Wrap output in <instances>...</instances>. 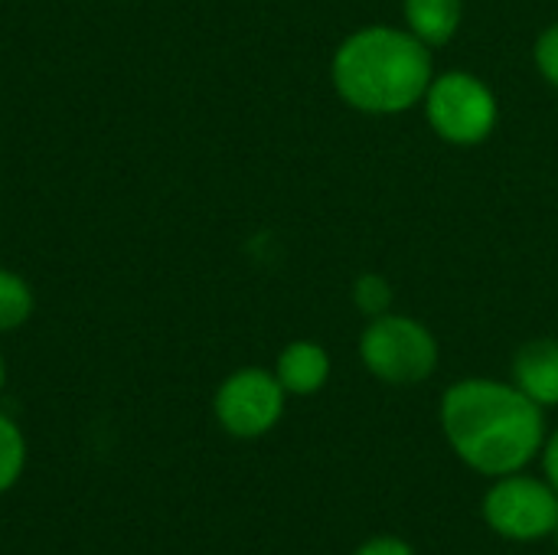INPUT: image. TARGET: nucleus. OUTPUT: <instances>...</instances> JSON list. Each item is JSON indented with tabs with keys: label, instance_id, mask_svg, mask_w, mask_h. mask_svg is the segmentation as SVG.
Segmentation results:
<instances>
[{
	"label": "nucleus",
	"instance_id": "1",
	"mask_svg": "<svg viewBox=\"0 0 558 555\" xmlns=\"http://www.w3.org/2000/svg\"><path fill=\"white\" fill-rule=\"evenodd\" d=\"M438 422L454 458L490 481L526 471L549 435L546 409L513 383L490 376L451 383L441 393Z\"/></svg>",
	"mask_w": 558,
	"mask_h": 555
},
{
	"label": "nucleus",
	"instance_id": "2",
	"mask_svg": "<svg viewBox=\"0 0 558 555\" xmlns=\"http://www.w3.org/2000/svg\"><path fill=\"white\" fill-rule=\"evenodd\" d=\"M435 79L432 49L405 26L369 23L340 39L330 59L337 95L360 114L392 118L422 105Z\"/></svg>",
	"mask_w": 558,
	"mask_h": 555
},
{
	"label": "nucleus",
	"instance_id": "3",
	"mask_svg": "<svg viewBox=\"0 0 558 555\" xmlns=\"http://www.w3.org/2000/svg\"><path fill=\"white\" fill-rule=\"evenodd\" d=\"M360 360L366 373L386 386H418L435 376L441 347L422 321L389 311L366 321L360 334Z\"/></svg>",
	"mask_w": 558,
	"mask_h": 555
},
{
	"label": "nucleus",
	"instance_id": "4",
	"mask_svg": "<svg viewBox=\"0 0 558 555\" xmlns=\"http://www.w3.org/2000/svg\"><path fill=\"white\" fill-rule=\"evenodd\" d=\"M428 128L454 147H477L484 144L497 121H500V105L494 88L468 72V69H448L435 72L425 98H422Z\"/></svg>",
	"mask_w": 558,
	"mask_h": 555
},
{
	"label": "nucleus",
	"instance_id": "5",
	"mask_svg": "<svg viewBox=\"0 0 558 555\" xmlns=\"http://www.w3.org/2000/svg\"><path fill=\"white\" fill-rule=\"evenodd\" d=\"M481 514L487 530L507 543H543L553 540L558 530V494L546 478L526 471L504 474L490 481Z\"/></svg>",
	"mask_w": 558,
	"mask_h": 555
},
{
	"label": "nucleus",
	"instance_id": "6",
	"mask_svg": "<svg viewBox=\"0 0 558 555\" xmlns=\"http://www.w3.org/2000/svg\"><path fill=\"white\" fill-rule=\"evenodd\" d=\"M288 406V393L278 383L275 370L265 366H242L229 373L216 396H213V415L219 429L239 442H255L268 435Z\"/></svg>",
	"mask_w": 558,
	"mask_h": 555
},
{
	"label": "nucleus",
	"instance_id": "7",
	"mask_svg": "<svg viewBox=\"0 0 558 555\" xmlns=\"http://www.w3.org/2000/svg\"><path fill=\"white\" fill-rule=\"evenodd\" d=\"M510 383L526 393L536 406H558V340L556 337H533L513 357Z\"/></svg>",
	"mask_w": 558,
	"mask_h": 555
},
{
	"label": "nucleus",
	"instance_id": "8",
	"mask_svg": "<svg viewBox=\"0 0 558 555\" xmlns=\"http://www.w3.org/2000/svg\"><path fill=\"white\" fill-rule=\"evenodd\" d=\"M330 353L317 340H291L278 360H275V376L284 386L288 396L307 399L317 396L330 383Z\"/></svg>",
	"mask_w": 558,
	"mask_h": 555
},
{
	"label": "nucleus",
	"instance_id": "9",
	"mask_svg": "<svg viewBox=\"0 0 558 555\" xmlns=\"http://www.w3.org/2000/svg\"><path fill=\"white\" fill-rule=\"evenodd\" d=\"M402 16H405V29L415 39H422L428 49H438L458 36L464 3L461 0H402Z\"/></svg>",
	"mask_w": 558,
	"mask_h": 555
},
{
	"label": "nucleus",
	"instance_id": "10",
	"mask_svg": "<svg viewBox=\"0 0 558 555\" xmlns=\"http://www.w3.org/2000/svg\"><path fill=\"white\" fill-rule=\"evenodd\" d=\"M36 311V294L29 281L0 265V334L20 330Z\"/></svg>",
	"mask_w": 558,
	"mask_h": 555
},
{
	"label": "nucleus",
	"instance_id": "11",
	"mask_svg": "<svg viewBox=\"0 0 558 555\" xmlns=\"http://www.w3.org/2000/svg\"><path fill=\"white\" fill-rule=\"evenodd\" d=\"M26 468V438L23 429L0 412V497L16 487Z\"/></svg>",
	"mask_w": 558,
	"mask_h": 555
},
{
	"label": "nucleus",
	"instance_id": "12",
	"mask_svg": "<svg viewBox=\"0 0 558 555\" xmlns=\"http://www.w3.org/2000/svg\"><path fill=\"white\" fill-rule=\"evenodd\" d=\"M350 294H353L356 311H360L366 321L389 314V311H392V298H396L389 278L379 275V272H363V275L353 281V291H350Z\"/></svg>",
	"mask_w": 558,
	"mask_h": 555
},
{
	"label": "nucleus",
	"instance_id": "13",
	"mask_svg": "<svg viewBox=\"0 0 558 555\" xmlns=\"http://www.w3.org/2000/svg\"><path fill=\"white\" fill-rule=\"evenodd\" d=\"M533 62L539 69V75L558 88V20L549 23L539 36H536V46H533Z\"/></svg>",
	"mask_w": 558,
	"mask_h": 555
},
{
	"label": "nucleus",
	"instance_id": "14",
	"mask_svg": "<svg viewBox=\"0 0 558 555\" xmlns=\"http://www.w3.org/2000/svg\"><path fill=\"white\" fill-rule=\"evenodd\" d=\"M353 555H415V550L402 536L383 533V536H369L366 543H360Z\"/></svg>",
	"mask_w": 558,
	"mask_h": 555
},
{
	"label": "nucleus",
	"instance_id": "15",
	"mask_svg": "<svg viewBox=\"0 0 558 555\" xmlns=\"http://www.w3.org/2000/svg\"><path fill=\"white\" fill-rule=\"evenodd\" d=\"M539 461H543V478L553 484V491L558 494V429H553L543 442V451H539Z\"/></svg>",
	"mask_w": 558,
	"mask_h": 555
},
{
	"label": "nucleus",
	"instance_id": "16",
	"mask_svg": "<svg viewBox=\"0 0 558 555\" xmlns=\"http://www.w3.org/2000/svg\"><path fill=\"white\" fill-rule=\"evenodd\" d=\"M3 386H7V360L0 353V393H3Z\"/></svg>",
	"mask_w": 558,
	"mask_h": 555
},
{
	"label": "nucleus",
	"instance_id": "17",
	"mask_svg": "<svg viewBox=\"0 0 558 555\" xmlns=\"http://www.w3.org/2000/svg\"><path fill=\"white\" fill-rule=\"evenodd\" d=\"M553 540H556V546H558V530H556V536H553Z\"/></svg>",
	"mask_w": 558,
	"mask_h": 555
}]
</instances>
